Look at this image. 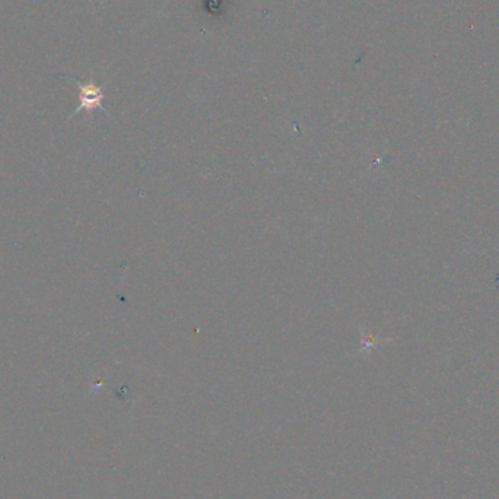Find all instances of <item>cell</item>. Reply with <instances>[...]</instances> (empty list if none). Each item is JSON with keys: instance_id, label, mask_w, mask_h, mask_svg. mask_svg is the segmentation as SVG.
Wrapping results in <instances>:
<instances>
[{"instance_id": "1", "label": "cell", "mask_w": 499, "mask_h": 499, "mask_svg": "<svg viewBox=\"0 0 499 499\" xmlns=\"http://www.w3.org/2000/svg\"><path fill=\"white\" fill-rule=\"evenodd\" d=\"M72 79L79 89V105L70 117H73L75 114H77L82 110H85L88 113H92L94 110H101L104 113H107L102 105V101L105 98L104 85L95 84L92 79L86 84H82L81 81H77V79H75V77H72Z\"/></svg>"}]
</instances>
